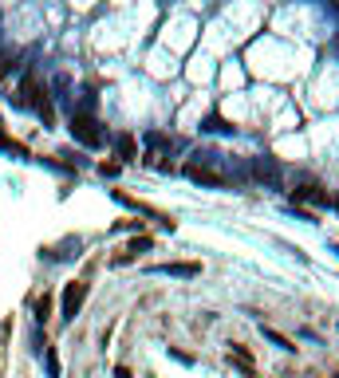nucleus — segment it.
Wrapping results in <instances>:
<instances>
[{
  "instance_id": "f03ea898",
  "label": "nucleus",
  "mask_w": 339,
  "mask_h": 378,
  "mask_svg": "<svg viewBox=\"0 0 339 378\" xmlns=\"http://www.w3.org/2000/svg\"><path fill=\"white\" fill-rule=\"evenodd\" d=\"M72 135L83 142V146H103V130H99V122L91 114H72Z\"/></svg>"
},
{
  "instance_id": "20e7f679",
  "label": "nucleus",
  "mask_w": 339,
  "mask_h": 378,
  "mask_svg": "<svg viewBox=\"0 0 339 378\" xmlns=\"http://www.w3.org/2000/svg\"><path fill=\"white\" fill-rule=\"evenodd\" d=\"M185 178H194V182H201V185H225V178L213 173V170H206L201 162H190V166H185Z\"/></svg>"
},
{
  "instance_id": "9b49d317",
  "label": "nucleus",
  "mask_w": 339,
  "mask_h": 378,
  "mask_svg": "<svg viewBox=\"0 0 339 378\" xmlns=\"http://www.w3.org/2000/svg\"><path fill=\"white\" fill-rule=\"evenodd\" d=\"M206 130H229V126H225L221 119H206Z\"/></svg>"
},
{
  "instance_id": "1a4fd4ad",
  "label": "nucleus",
  "mask_w": 339,
  "mask_h": 378,
  "mask_svg": "<svg viewBox=\"0 0 339 378\" xmlns=\"http://www.w3.org/2000/svg\"><path fill=\"white\" fill-rule=\"evenodd\" d=\"M48 311H51V295L44 292V295H40V300H36V319H40V323L48 319Z\"/></svg>"
},
{
  "instance_id": "7ed1b4c3",
  "label": "nucleus",
  "mask_w": 339,
  "mask_h": 378,
  "mask_svg": "<svg viewBox=\"0 0 339 378\" xmlns=\"http://www.w3.org/2000/svg\"><path fill=\"white\" fill-rule=\"evenodd\" d=\"M83 300H87V284L83 280L67 284V288H63V319H75V311L83 307Z\"/></svg>"
},
{
  "instance_id": "9d476101",
  "label": "nucleus",
  "mask_w": 339,
  "mask_h": 378,
  "mask_svg": "<svg viewBox=\"0 0 339 378\" xmlns=\"http://www.w3.org/2000/svg\"><path fill=\"white\" fill-rule=\"evenodd\" d=\"M265 335H268V339H272V343H276V347H284V351H292V343L284 339V335H276V331H265Z\"/></svg>"
},
{
  "instance_id": "423d86ee",
  "label": "nucleus",
  "mask_w": 339,
  "mask_h": 378,
  "mask_svg": "<svg viewBox=\"0 0 339 378\" xmlns=\"http://www.w3.org/2000/svg\"><path fill=\"white\" fill-rule=\"evenodd\" d=\"M296 201H315V205H331V197H327L324 189H315V185H304V189H296Z\"/></svg>"
},
{
  "instance_id": "f257e3e1",
  "label": "nucleus",
  "mask_w": 339,
  "mask_h": 378,
  "mask_svg": "<svg viewBox=\"0 0 339 378\" xmlns=\"http://www.w3.org/2000/svg\"><path fill=\"white\" fill-rule=\"evenodd\" d=\"M20 103L24 107H32L44 119V126L51 122V103H48V91H40V83H36V75H28L24 83H20Z\"/></svg>"
},
{
  "instance_id": "0eeeda50",
  "label": "nucleus",
  "mask_w": 339,
  "mask_h": 378,
  "mask_svg": "<svg viewBox=\"0 0 339 378\" xmlns=\"http://www.w3.org/2000/svg\"><path fill=\"white\" fill-rule=\"evenodd\" d=\"M115 154H119V158H134V138L131 135H119V138H115Z\"/></svg>"
},
{
  "instance_id": "6e6552de",
  "label": "nucleus",
  "mask_w": 339,
  "mask_h": 378,
  "mask_svg": "<svg viewBox=\"0 0 339 378\" xmlns=\"http://www.w3.org/2000/svg\"><path fill=\"white\" fill-rule=\"evenodd\" d=\"M233 363H237L245 375L253 378V359H249V351H245V347H233Z\"/></svg>"
},
{
  "instance_id": "39448f33",
  "label": "nucleus",
  "mask_w": 339,
  "mask_h": 378,
  "mask_svg": "<svg viewBox=\"0 0 339 378\" xmlns=\"http://www.w3.org/2000/svg\"><path fill=\"white\" fill-rule=\"evenodd\" d=\"M154 272H162V276H197V264H154Z\"/></svg>"
},
{
  "instance_id": "f8f14e48",
  "label": "nucleus",
  "mask_w": 339,
  "mask_h": 378,
  "mask_svg": "<svg viewBox=\"0 0 339 378\" xmlns=\"http://www.w3.org/2000/svg\"><path fill=\"white\" fill-rule=\"evenodd\" d=\"M336 252H339V248H336Z\"/></svg>"
},
{
  "instance_id": "ddd939ff",
  "label": "nucleus",
  "mask_w": 339,
  "mask_h": 378,
  "mask_svg": "<svg viewBox=\"0 0 339 378\" xmlns=\"http://www.w3.org/2000/svg\"><path fill=\"white\" fill-rule=\"evenodd\" d=\"M336 378H339V375H336Z\"/></svg>"
}]
</instances>
